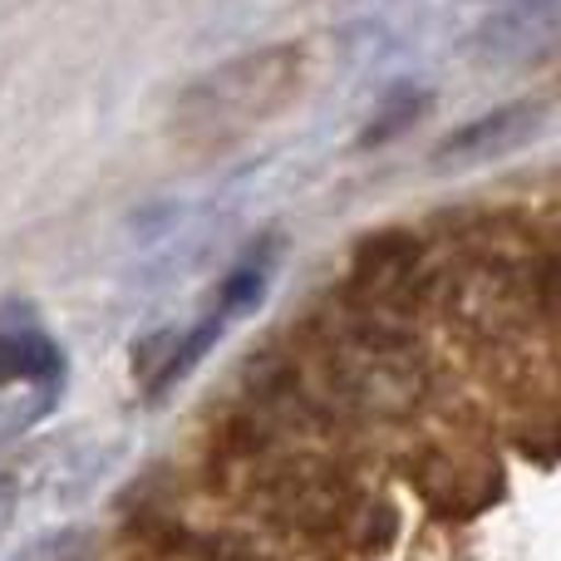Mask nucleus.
Instances as JSON below:
<instances>
[{
    "label": "nucleus",
    "mask_w": 561,
    "mask_h": 561,
    "mask_svg": "<svg viewBox=\"0 0 561 561\" xmlns=\"http://www.w3.org/2000/svg\"><path fill=\"white\" fill-rule=\"evenodd\" d=\"M306 84V49L266 45L207 69L178 94L173 134L193 148H227L272 124Z\"/></svg>",
    "instance_id": "f257e3e1"
},
{
    "label": "nucleus",
    "mask_w": 561,
    "mask_h": 561,
    "mask_svg": "<svg viewBox=\"0 0 561 561\" xmlns=\"http://www.w3.org/2000/svg\"><path fill=\"white\" fill-rule=\"evenodd\" d=\"M424 359L389 325H355L325 345V389L365 419H399L424 394Z\"/></svg>",
    "instance_id": "f03ea898"
},
{
    "label": "nucleus",
    "mask_w": 561,
    "mask_h": 561,
    "mask_svg": "<svg viewBox=\"0 0 561 561\" xmlns=\"http://www.w3.org/2000/svg\"><path fill=\"white\" fill-rule=\"evenodd\" d=\"M547 118H552V104H547V99H513V104H503V108H493V114L473 118V124L454 128V134L434 148V168L458 173V168H483V163H493V158H507L523 144H533V138L547 128Z\"/></svg>",
    "instance_id": "7ed1b4c3"
},
{
    "label": "nucleus",
    "mask_w": 561,
    "mask_h": 561,
    "mask_svg": "<svg viewBox=\"0 0 561 561\" xmlns=\"http://www.w3.org/2000/svg\"><path fill=\"white\" fill-rule=\"evenodd\" d=\"M65 369L59 345L35 325L0 330V389L5 385H49Z\"/></svg>",
    "instance_id": "20e7f679"
},
{
    "label": "nucleus",
    "mask_w": 561,
    "mask_h": 561,
    "mask_svg": "<svg viewBox=\"0 0 561 561\" xmlns=\"http://www.w3.org/2000/svg\"><path fill=\"white\" fill-rule=\"evenodd\" d=\"M557 35V15H552V0H542V5H523V10H507L503 20H493L488 25V45L503 49L507 59H533L537 49H547Z\"/></svg>",
    "instance_id": "39448f33"
},
{
    "label": "nucleus",
    "mask_w": 561,
    "mask_h": 561,
    "mask_svg": "<svg viewBox=\"0 0 561 561\" xmlns=\"http://www.w3.org/2000/svg\"><path fill=\"white\" fill-rule=\"evenodd\" d=\"M414 114H419V94H414V89H399V94H389V99H385V114H379V124L365 128V144H379V138L399 134L404 124H414Z\"/></svg>",
    "instance_id": "423d86ee"
}]
</instances>
